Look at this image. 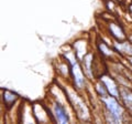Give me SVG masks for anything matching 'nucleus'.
I'll list each match as a JSON object with an SVG mask.
<instances>
[{
  "instance_id": "1",
  "label": "nucleus",
  "mask_w": 132,
  "mask_h": 124,
  "mask_svg": "<svg viewBox=\"0 0 132 124\" xmlns=\"http://www.w3.org/2000/svg\"><path fill=\"white\" fill-rule=\"evenodd\" d=\"M101 102L105 106L106 114L109 115V119H107V122L110 123H123L126 119L127 109L123 106L122 103L118 101V98H114L112 95H106L102 97Z\"/></svg>"
},
{
  "instance_id": "2",
  "label": "nucleus",
  "mask_w": 132,
  "mask_h": 124,
  "mask_svg": "<svg viewBox=\"0 0 132 124\" xmlns=\"http://www.w3.org/2000/svg\"><path fill=\"white\" fill-rule=\"evenodd\" d=\"M66 97L68 99V102L74 106V110L77 114V118L86 121L89 119V111L88 107L86 106V104L82 102L81 99L78 95H73L71 93H66Z\"/></svg>"
},
{
  "instance_id": "3",
  "label": "nucleus",
  "mask_w": 132,
  "mask_h": 124,
  "mask_svg": "<svg viewBox=\"0 0 132 124\" xmlns=\"http://www.w3.org/2000/svg\"><path fill=\"white\" fill-rule=\"evenodd\" d=\"M71 75L73 79V84L76 90L80 91L85 88V85H86L85 72L81 70V67L78 61L71 64Z\"/></svg>"
},
{
  "instance_id": "4",
  "label": "nucleus",
  "mask_w": 132,
  "mask_h": 124,
  "mask_svg": "<svg viewBox=\"0 0 132 124\" xmlns=\"http://www.w3.org/2000/svg\"><path fill=\"white\" fill-rule=\"evenodd\" d=\"M52 115H53V119H54V122H59L62 124L69 123V115L67 113V111H66V107L59 101L53 102Z\"/></svg>"
},
{
  "instance_id": "5",
  "label": "nucleus",
  "mask_w": 132,
  "mask_h": 124,
  "mask_svg": "<svg viewBox=\"0 0 132 124\" xmlns=\"http://www.w3.org/2000/svg\"><path fill=\"white\" fill-rule=\"evenodd\" d=\"M100 81L105 84L109 95H112L114 98H120V85L117 83V81L109 74H102L100 77Z\"/></svg>"
},
{
  "instance_id": "6",
  "label": "nucleus",
  "mask_w": 132,
  "mask_h": 124,
  "mask_svg": "<svg viewBox=\"0 0 132 124\" xmlns=\"http://www.w3.org/2000/svg\"><path fill=\"white\" fill-rule=\"evenodd\" d=\"M108 31H109L110 36L112 37L114 40L119 41V42L128 39V37L126 35L125 30H123V28L117 22H109L108 23Z\"/></svg>"
},
{
  "instance_id": "7",
  "label": "nucleus",
  "mask_w": 132,
  "mask_h": 124,
  "mask_svg": "<svg viewBox=\"0 0 132 124\" xmlns=\"http://www.w3.org/2000/svg\"><path fill=\"white\" fill-rule=\"evenodd\" d=\"M121 103L127 109L128 112L132 113V89L128 86H120V98Z\"/></svg>"
},
{
  "instance_id": "8",
  "label": "nucleus",
  "mask_w": 132,
  "mask_h": 124,
  "mask_svg": "<svg viewBox=\"0 0 132 124\" xmlns=\"http://www.w3.org/2000/svg\"><path fill=\"white\" fill-rule=\"evenodd\" d=\"M74 51H75V54L77 57L78 60H82L84 57L87 54V43L84 40H77L76 42H74L73 44Z\"/></svg>"
},
{
  "instance_id": "9",
  "label": "nucleus",
  "mask_w": 132,
  "mask_h": 124,
  "mask_svg": "<svg viewBox=\"0 0 132 124\" xmlns=\"http://www.w3.org/2000/svg\"><path fill=\"white\" fill-rule=\"evenodd\" d=\"M93 60H94V56H93V53H90V52H88L87 54L84 57V59L81 60V64H82V68H84V70H85L86 75H87L89 79H92V80L94 79L93 67H92Z\"/></svg>"
},
{
  "instance_id": "10",
  "label": "nucleus",
  "mask_w": 132,
  "mask_h": 124,
  "mask_svg": "<svg viewBox=\"0 0 132 124\" xmlns=\"http://www.w3.org/2000/svg\"><path fill=\"white\" fill-rule=\"evenodd\" d=\"M98 50L100 51L101 56H104L106 58H112L113 56V50L110 49V44L106 43L105 41H100L98 43Z\"/></svg>"
},
{
  "instance_id": "11",
  "label": "nucleus",
  "mask_w": 132,
  "mask_h": 124,
  "mask_svg": "<svg viewBox=\"0 0 132 124\" xmlns=\"http://www.w3.org/2000/svg\"><path fill=\"white\" fill-rule=\"evenodd\" d=\"M16 94L14 92H12V91H9V90H6L5 93H3V102H5V104L7 107H10L13 105V103L16 101Z\"/></svg>"
},
{
  "instance_id": "12",
  "label": "nucleus",
  "mask_w": 132,
  "mask_h": 124,
  "mask_svg": "<svg viewBox=\"0 0 132 124\" xmlns=\"http://www.w3.org/2000/svg\"><path fill=\"white\" fill-rule=\"evenodd\" d=\"M96 92L98 93V95L100 97V98H102V97H106V95H108V91H107V89H106V86H105V84L102 83V82L99 80V82H97V84H96Z\"/></svg>"
},
{
  "instance_id": "13",
  "label": "nucleus",
  "mask_w": 132,
  "mask_h": 124,
  "mask_svg": "<svg viewBox=\"0 0 132 124\" xmlns=\"http://www.w3.org/2000/svg\"><path fill=\"white\" fill-rule=\"evenodd\" d=\"M106 7H107V9H108L110 12H113L114 11V2L112 1V0H107V2H106Z\"/></svg>"
},
{
  "instance_id": "14",
  "label": "nucleus",
  "mask_w": 132,
  "mask_h": 124,
  "mask_svg": "<svg viewBox=\"0 0 132 124\" xmlns=\"http://www.w3.org/2000/svg\"><path fill=\"white\" fill-rule=\"evenodd\" d=\"M126 58H127V60L129 61V63L132 65V56H130V57H126Z\"/></svg>"
},
{
  "instance_id": "15",
  "label": "nucleus",
  "mask_w": 132,
  "mask_h": 124,
  "mask_svg": "<svg viewBox=\"0 0 132 124\" xmlns=\"http://www.w3.org/2000/svg\"><path fill=\"white\" fill-rule=\"evenodd\" d=\"M129 12H130V13H132V3L129 6Z\"/></svg>"
},
{
  "instance_id": "16",
  "label": "nucleus",
  "mask_w": 132,
  "mask_h": 124,
  "mask_svg": "<svg viewBox=\"0 0 132 124\" xmlns=\"http://www.w3.org/2000/svg\"><path fill=\"white\" fill-rule=\"evenodd\" d=\"M117 1H119V2H121V1H122V0H117Z\"/></svg>"
}]
</instances>
